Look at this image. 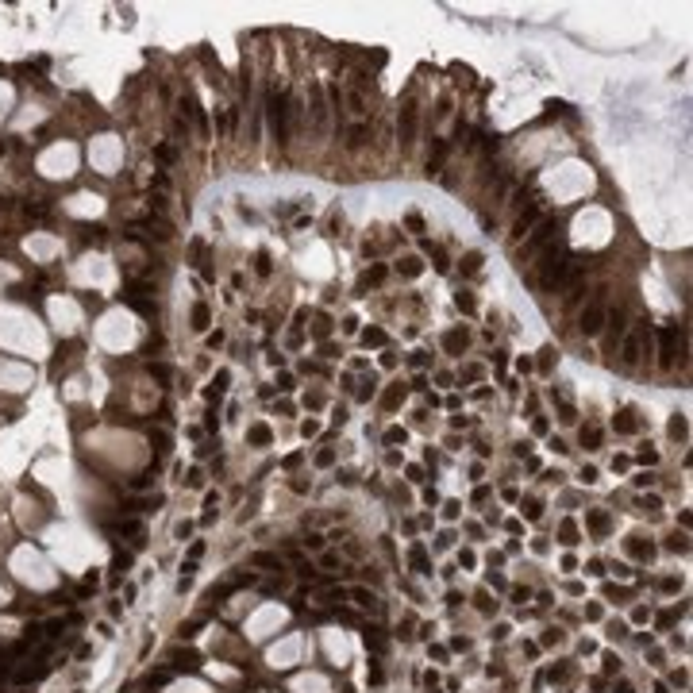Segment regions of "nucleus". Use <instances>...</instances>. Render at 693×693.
<instances>
[{"label": "nucleus", "instance_id": "f257e3e1", "mask_svg": "<svg viewBox=\"0 0 693 693\" xmlns=\"http://www.w3.org/2000/svg\"><path fill=\"white\" fill-rule=\"evenodd\" d=\"M570 254L558 247V251H547L543 254V262H539V270H536V281H539V289H558L566 281V274H570Z\"/></svg>", "mask_w": 693, "mask_h": 693}, {"label": "nucleus", "instance_id": "f03ea898", "mask_svg": "<svg viewBox=\"0 0 693 693\" xmlns=\"http://www.w3.org/2000/svg\"><path fill=\"white\" fill-rule=\"evenodd\" d=\"M285 93L281 89H274V93L266 96V116H270V131H274L277 143H289V123H285Z\"/></svg>", "mask_w": 693, "mask_h": 693}, {"label": "nucleus", "instance_id": "7ed1b4c3", "mask_svg": "<svg viewBox=\"0 0 693 693\" xmlns=\"http://www.w3.org/2000/svg\"><path fill=\"white\" fill-rule=\"evenodd\" d=\"M554 231H558V220H554V216L539 220V227H536V231L528 235V243H524V247H520V251H516V262H524V258H531V254H536V251H543V247H547V239H551Z\"/></svg>", "mask_w": 693, "mask_h": 693}, {"label": "nucleus", "instance_id": "20e7f679", "mask_svg": "<svg viewBox=\"0 0 693 693\" xmlns=\"http://www.w3.org/2000/svg\"><path fill=\"white\" fill-rule=\"evenodd\" d=\"M416 127H420V108H416V104H405V108H401V123H397L401 143H405V147H412V143H416Z\"/></svg>", "mask_w": 693, "mask_h": 693}, {"label": "nucleus", "instance_id": "39448f33", "mask_svg": "<svg viewBox=\"0 0 693 693\" xmlns=\"http://www.w3.org/2000/svg\"><path fill=\"white\" fill-rule=\"evenodd\" d=\"M581 335H597L601 328H605V308H601V301H589L585 308H581Z\"/></svg>", "mask_w": 693, "mask_h": 693}, {"label": "nucleus", "instance_id": "423d86ee", "mask_svg": "<svg viewBox=\"0 0 693 693\" xmlns=\"http://www.w3.org/2000/svg\"><path fill=\"white\" fill-rule=\"evenodd\" d=\"M674 355H678V331L674 328H662V331H658V366L670 370V366H674Z\"/></svg>", "mask_w": 693, "mask_h": 693}, {"label": "nucleus", "instance_id": "0eeeda50", "mask_svg": "<svg viewBox=\"0 0 693 693\" xmlns=\"http://www.w3.org/2000/svg\"><path fill=\"white\" fill-rule=\"evenodd\" d=\"M143 293H150V289L147 285H127V293H123V297H127V304H131V308H139L143 316H154V301H147Z\"/></svg>", "mask_w": 693, "mask_h": 693}, {"label": "nucleus", "instance_id": "6e6552de", "mask_svg": "<svg viewBox=\"0 0 693 693\" xmlns=\"http://www.w3.org/2000/svg\"><path fill=\"white\" fill-rule=\"evenodd\" d=\"M620 362L628 366V370L639 362V335H624V355H620Z\"/></svg>", "mask_w": 693, "mask_h": 693}, {"label": "nucleus", "instance_id": "1a4fd4ad", "mask_svg": "<svg viewBox=\"0 0 693 693\" xmlns=\"http://www.w3.org/2000/svg\"><path fill=\"white\" fill-rule=\"evenodd\" d=\"M585 524L593 528V536H605V531L612 528V520H608V512H605V509H593V512L585 516Z\"/></svg>", "mask_w": 693, "mask_h": 693}, {"label": "nucleus", "instance_id": "9d476101", "mask_svg": "<svg viewBox=\"0 0 693 693\" xmlns=\"http://www.w3.org/2000/svg\"><path fill=\"white\" fill-rule=\"evenodd\" d=\"M270 439H274L270 424H254L251 432H247V443H251V447H270Z\"/></svg>", "mask_w": 693, "mask_h": 693}, {"label": "nucleus", "instance_id": "9b49d317", "mask_svg": "<svg viewBox=\"0 0 693 693\" xmlns=\"http://www.w3.org/2000/svg\"><path fill=\"white\" fill-rule=\"evenodd\" d=\"M351 597H355V605L358 608H366V612H378V597H374V593H370V589H351Z\"/></svg>", "mask_w": 693, "mask_h": 693}, {"label": "nucleus", "instance_id": "f8f14e48", "mask_svg": "<svg viewBox=\"0 0 693 693\" xmlns=\"http://www.w3.org/2000/svg\"><path fill=\"white\" fill-rule=\"evenodd\" d=\"M312 120H316V127L328 123V108H324V93H320V89L312 93Z\"/></svg>", "mask_w": 693, "mask_h": 693}, {"label": "nucleus", "instance_id": "ddd939ff", "mask_svg": "<svg viewBox=\"0 0 693 693\" xmlns=\"http://www.w3.org/2000/svg\"><path fill=\"white\" fill-rule=\"evenodd\" d=\"M536 220H539V208H528V212H520V220H516V227H512V235L520 239V235L528 231V227L536 224Z\"/></svg>", "mask_w": 693, "mask_h": 693}, {"label": "nucleus", "instance_id": "4468645a", "mask_svg": "<svg viewBox=\"0 0 693 693\" xmlns=\"http://www.w3.org/2000/svg\"><path fill=\"white\" fill-rule=\"evenodd\" d=\"M208 320H212L208 304H197V308H193V331H208Z\"/></svg>", "mask_w": 693, "mask_h": 693}, {"label": "nucleus", "instance_id": "2eb2a0df", "mask_svg": "<svg viewBox=\"0 0 693 693\" xmlns=\"http://www.w3.org/2000/svg\"><path fill=\"white\" fill-rule=\"evenodd\" d=\"M443 158H447V143L439 139V143H435V154L428 158V173H439L443 170Z\"/></svg>", "mask_w": 693, "mask_h": 693}, {"label": "nucleus", "instance_id": "dca6fc26", "mask_svg": "<svg viewBox=\"0 0 693 693\" xmlns=\"http://www.w3.org/2000/svg\"><path fill=\"white\" fill-rule=\"evenodd\" d=\"M46 674V667H19L16 670V682H39Z\"/></svg>", "mask_w": 693, "mask_h": 693}, {"label": "nucleus", "instance_id": "f3484780", "mask_svg": "<svg viewBox=\"0 0 693 693\" xmlns=\"http://www.w3.org/2000/svg\"><path fill=\"white\" fill-rule=\"evenodd\" d=\"M605 320L612 324V331H616V335H624V328H628V308H616L612 316H605Z\"/></svg>", "mask_w": 693, "mask_h": 693}, {"label": "nucleus", "instance_id": "a211bd4d", "mask_svg": "<svg viewBox=\"0 0 693 693\" xmlns=\"http://www.w3.org/2000/svg\"><path fill=\"white\" fill-rule=\"evenodd\" d=\"M443 343H447V351H455V355H459V351H466V331H450Z\"/></svg>", "mask_w": 693, "mask_h": 693}, {"label": "nucleus", "instance_id": "6ab92c4d", "mask_svg": "<svg viewBox=\"0 0 693 693\" xmlns=\"http://www.w3.org/2000/svg\"><path fill=\"white\" fill-rule=\"evenodd\" d=\"M147 370H150V378H154L158 385H170V366H162V362H150Z\"/></svg>", "mask_w": 693, "mask_h": 693}, {"label": "nucleus", "instance_id": "aec40b11", "mask_svg": "<svg viewBox=\"0 0 693 693\" xmlns=\"http://www.w3.org/2000/svg\"><path fill=\"white\" fill-rule=\"evenodd\" d=\"M227 381H231V374H227V370H220V374H216V381H212V385H216V389H208V401H216V397H220V393H224V389H227Z\"/></svg>", "mask_w": 693, "mask_h": 693}, {"label": "nucleus", "instance_id": "412c9836", "mask_svg": "<svg viewBox=\"0 0 693 693\" xmlns=\"http://www.w3.org/2000/svg\"><path fill=\"white\" fill-rule=\"evenodd\" d=\"M366 135H370V131H366L362 123H358V127H351V139H346V147H351V150H358V147L366 143Z\"/></svg>", "mask_w": 693, "mask_h": 693}, {"label": "nucleus", "instance_id": "4be33fe9", "mask_svg": "<svg viewBox=\"0 0 693 693\" xmlns=\"http://www.w3.org/2000/svg\"><path fill=\"white\" fill-rule=\"evenodd\" d=\"M581 443H585L589 450H597L601 447V432H597V428H581Z\"/></svg>", "mask_w": 693, "mask_h": 693}, {"label": "nucleus", "instance_id": "5701e85b", "mask_svg": "<svg viewBox=\"0 0 693 693\" xmlns=\"http://www.w3.org/2000/svg\"><path fill=\"white\" fill-rule=\"evenodd\" d=\"M558 536H563V543H566V547H574V543H578V528H574V520H566L563 528H558Z\"/></svg>", "mask_w": 693, "mask_h": 693}, {"label": "nucleus", "instance_id": "b1692460", "mask_svg": "<svg viewBox=\"0 0 693 693\" xmlns=\"http://www.w3.org/2000/svg\"><path fill=\"white\" fill-rule=\"evenodd\" d=\"M362 343H366V346H381V343H385V331H381V328H370V331L362 335Z\"/></svg>", "mask_w": 693, "mask_h": 693}, {"label": "nucleus", "instance_id": "393cba45", "mask_svg": "<svg viewBox=\"0 0 693 693\" xmlns=\"http://www.w3.org/2000/svg\"><path fill=\"white\" fill-rule=\"evenodd\" d=\"M420 270H424V262H420V258H405V266H401V274H405V277H416V274H420Z\"/></svg>", "mask_w": 693, "mask_h": 693}, {"label": "nucleus", "instance_id": "a878e982", "mask_svg": "<svg viewBox=\"0 0 693 693\" xmlns=\"http://www.w3.org/2000/svg\"><path fill=\"white\" fill-rule=\"evenodd\" d=\"M616 432H635V420H632V412H620V420H616Z\"/></svg>", "mask_w": 693, "mask_h": 693}, {"label": "nucleus", "instance_id": "bb28decb", "mask_svg": "<svg viewBox=\"0 0 693 693\" xmlns=\"http://www.w3.org/2000/svg\"><path fill=\"white\" fill-rule=\"evenodd\" d=\"M455 304H459L466 316H474V297H470V293H459V297H455Z\"/></svg>", "mask_w": 693, "mask_h": 693}, {"label": "nucleus", "instance_id": "cd10ccee", "mask_svg": "<svg viewBox=\"0 0 693 693\" xmlns=\"http://www.w3.org/2000/svg\"><path fill=\"white\" fill-rule=\"evenodd\" d=\"M312 331H316V339H328V331H331V320H328V316H316V328H312Z\"/></svg>", "mask_w": 693, "mask_h": 693}, {"label": "nucleus", "instance_id": "c85d7f7f", "mask_svg": "<svg viewBox=\"0 0 693 693\" xmlns=\"http://www.w3.org/2000/svg\"><path fill=\"white\" fill-rule=\"evenodd\" d=\"M405 224H408V231H416V235L424 231V220H420V212H408V216H405Z\"/></svg>", "mask_w": 693, "mask_h": 693}, {"label": "nucleus", "instance_id": "c756f323", "mask_svg": "<svg viewBox=\"0 0 693 693\" xmlns=\"http://www.w3.org/2000/svg\"><path fill=\"white\" fill-rule=\"evenodd\" d=\"M412 566H416V570H428V554H424V547H412Z\"/></svg>", "mask_w": 693, "mask_h": 693}, {"label": "nucleus", "instance_id": "7c9ffc66", "mask_svg": "<svg viewBox=\"0 0 693 693\" xmlns=\"http://www.w3.org/2000/svg\"><path fill=\"white\" fill-rule=\"evenodd\" d=\"M670 435H674V439H685V420H682V416L670 420Z\"/></svg>", "mask_w": 693, "mask_h": 693}, {"label": "nucleus", "instance_id": "2f4dec72", "mask_svg": "<svg viewBox=\"0 0 693 693\" xmlns=\"http://www.w3.org/2000/svg\"><path fill=\"white\" fill-rule=\"evenodd\" d=\"M150 443H154L158 450H170V435L166 432H150Z\"/></svg>", "mask_w": 693, "mask_h": 693}, {"label": "nucleus", "instance_id": "473e14b6", "mask_svg": "<svg viewBox=\"0 0 693 693\" xmlns=\"http://www.w3.org/2000/svg\"><path fill=\"white\" fill-rule=\"evenodd\" d=\"M251 563H254V566H277V570H281V563H277L274 554H254Z\"/></svg>", "mask_w": 693, "mask_h": 693}, {"label": "nucleus", "instance_id": "72a5a7b5", "mask_svg": "<svg viewBox=\"0 0 693 693\" xmlns=\"http://www.w3.org/2000/svg\"><path fill=\"white\" fill-rule=\"evenodd\" d=\"M632 551L639 554V558H655V547L651 543H632Z\"/></svg>", "mask_w": 693, "mask_h": 693}, {"label": "nucleus", "instance_id": "f704fd0d", "mask_svg": "<svg viewBox=\"0 0 693 693\" xmlns=\"http://www.w3.org/2000/svg\"><path fill=\"white\" fill-rule=\"evenodd\" d=\"M351 112H358V116L366 112V100H362V93H351Z\"/></svg>", "mask_w": 693, "mask_h": 693}, {"label": "nucleus", "instance_id": "c9c22d12", "mask_svg": "<svg viewBox=\"0 0 693 693\" xmlns=\"http://www.w3.org/2000/svg\"><path fill=\"white\" fill-rule=\"evenodd\" d=\"M482 270V254H466V274H477Z\"/></svg>", "mask_w": 693, "mask_h": 693}, {"label": "nucleus", "instance_id": "e433bc0d", "mask_svg": "<svg viewBox=\"0 0 693 693\" xmlns=\"http://www.w3.org/2000/svg\"><path fill=\"white\" fill-rule=\"evenodd\" d=\"M639 462H647V466H655V462H658V450L643 447V450H639Z\"/></svg>", "mask_w": 693, "mask_h": 693}, {"label": "nucleus", "instance_id": "4c0bfd02", "mask_svg": "<svg viewBox=\"0 0 693 693\" xmlns=\"http://www.w3.org/2000/svg\"><path fill=\"white\" fill-rule=\"evenodd\" d=\"M154 158L158 162H173V147H154Z\"/></svg>", "mask_w": 693, "mask_h": 693}, {"label": "nucleus", "instance_id": "58836bf2", "mask_svg": "<svg viewBox=\"0 0 693 693\" xmlns=\"http://www.w3.org/2000/svg\"><path fill=\"white\" fill-rule=\"evenodd\" d=\"M381 277H385V266H374V270H370V274H366V281H370V285H378Z\"/></svg>", "mask_w": 693, "mask_h": 693}, {"label": "nucleus", "instance_id": "ea45409f", "mask_svg": "<svg viewBox=\"0 0 693 693\" xmlns=\"http://www.w3.org/2000/svg\"><path fill=\"white\" fill-rule=\"evenodd\" d=\"M385 443H405V432H401V428H389V432H385Z\"/></svg>", "mask_w": 693, "mask_h": 693}, {"label": "nucleus", "instance_id": "a19ab883", "mask_svg": "<svg viewBox=\"0 0 693 693\" xmlns=\"http://www.w3.org/2000/svg\"><path fill=\"white\" fill-rule=\"evenodd\" d=\"M258 274H262V277H270V254H266V251L258 254Z\"/></svg>", "mask_w": 693, "mask_h": 693}, {"label": "nucleus", "instance_id": "79ce46f5", "mask_svg": "<svg viewBox=\"0 0 693 693\" xmlns=\"http://www.w3.org/2000/svg\"><path fill=\"white\" fill-rule=\"evenodd\" d=\"M558 412H563V420H566V424H574V408L566 405V401H558Z\"/></svg>", "mask_w": 693, "mask_h": 693}, {"label": "nucleus", "instance_id": "37998d69", "mask_svg": "<svg viewBox=\"0 0 693 693\" xmlns=\"http://www.w3.org/2000/svg\"><path fill=\"white\" fill-rule=\"evenodd\" d=\"M200 554H204V543H200V539H197V543H193V547H189V563H197Z\"/></svg>", "mask_w": 693, "mask_h": 693}, {"label": "nucleus", "instance_id": "c03bdc74", "mask_svg": "<svg viewBox=\"0 0 693 693\" xmlns=\"http://www.w3.org/2000/svg\"><path fill=\"white\" fill-rule=\"evenodd\" d=\"M581 482H585V485H593V482H597V470H593V466H585V470H581Z\"/></svg>", "mask_w": 693, "mask_h": 693}, {"label": "nucleus", "instance_id": "a18cd8bd", "mask_svg": "<svg viewBox=\"0 0 693 693\" xmlns=\"http://www.w3.org/2000/svg\"><path fill=\"white\" fill-rule=\"evenodd\" d=\"M316 462H320V466H331V462H335V455H331V450H320V455H316Z\"/></svg>", "mask_w": 693, "mask_h": 693}, {"label": "nucleus", "instance_id": "49530a36", "mask_svg": "<svg viewBox=\"0 0 693 693\" xmlns=\"http://www.w3.org/2000/svg\"><path fill=\"white\" fill-rule=\"evenodd\" d=\"M147 485H150V474H139L135 482H131V489H147Z\"/></svg>", "mask_w": 693, "mask_h": 693}]
</instances>
